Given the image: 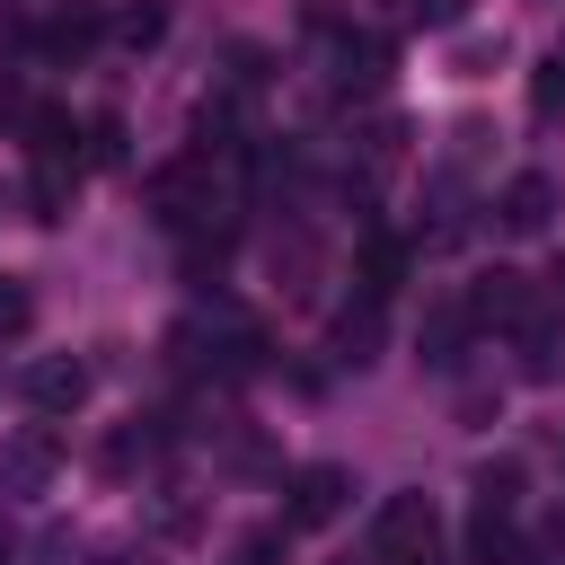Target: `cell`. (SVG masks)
I'll use <instances>...</instances> for the list:
<instances>
[{
    "instance_id": "1",
    "label": "cell",
    "mask_w": 565,
    "mask_h": 565,
    "mask_svg": "<svg viewBox=\"0 0 565 565\" xmlns=\"http://www.w3.org/2000/svg\"><path fill=\"white\" fill-rule=\"evenodd\" d=\"M441 547H450V530H441L433 494H388L380 503V521H371V556L380 565H441Z\"/></svg>"
},
{
    "instance_id": "2",
    "label": "cell",
    "mask_w": 565,
    "mask_h": 565,
    "mask_svg": "<svg viewBox=\"0 0 565 565\" xmlns=\"http://www.w3.org/2000/svg\"><path fill=\"white\" fill-rule=\"evenodd\" d=\"M18 397H26L44 424H62V415H79V406H88V362L44 353V362H26V371H18Z\"/></svg>"
},
{
    "instance_id": "3",
    "label": "cell",
    "mask_w": 565,
    "mask_h": 565,
    "mask_svg": "<svg viewBox=\"0 0 565 565\" xmlns=\"http://www.w3.org/2000/svg\"><path fill=\"white\" fill-rule=\"evenodd\" d=\"M344 503H353V477H344V468H291V486H282V530H327Z\"/></svg>"
},
{
    "instance_id": "4",
    "label": "cell",
    "mask_w": 565,
    "mask_h": 565,
    "mask_svg": "<svg viewBox=\"0 0 565 565\" xmlns=\"http://www.w3.org/2000/svg\"><path fill=\"white\" fill-rule=\"evenodd\" d=\"M468 344H477V318H468V300H433V309H424V327H415V353H424L433 371H450Z\"/></svg>"
},
{
    "instance_id": "5",
    "label": "cell",
    "mask_w": 565,
    "mask_h": 565,
    "mask_svg": "<svg viewBox=\"0 0 565 565\" xmlns=\"http://www.w3.org/2000/svg\"><path fill=\"white\" fill-rule=\"evenodd\" d=\"M547 212H556V185H547L539 168H521V177H503V194H494V221H503L512 238H530V230H547Z\"/></svg>"
},
{
    "instance_id": "6",
    "label": "cell",
    "mask_w": 565,
    "mask_h": 565,
    "mask_svg": "<svg viewBox=\"0 0 565 565\" xmlns=\"http://www.w3.org/2000/svg\"><path fill=\"white\" fill-rule=\"evenodd\" d=\"M459 300H468V318H477V327H521V318H530V291H521V274H512V265L477 274V291H459Z\"/></svg>"
},
{
    "instance_id": "7",
    "label": "cell",
    "mask_w": 565,
    "mask_h": 565,
    "mask_svg": "<svg viewBox=\"0 0 565 565\" xmlns=\"http://www.w3.org/2000/svg\"><path fill=\"white\" fill-rule=\"evenodd\" d=\"M18 124H26V150H35V168H71V159H79V124H71L62 106H26Z\"/></svg>"
},
{
    "instance_id": "8",
    "label": "cell",
    "mask_w": 565,
    "mask_h": 565,
    "mask_svg": "<svg viewBox=\"0 0 565 565\" xmlns=\"http://www.w3.org/2000/svg\"><path fill=\"white\" fill-rule=\"evenodd\" d=\"M53 459H62V441H53V433H18V441H0V486L35 494V486L53 477Z\"/></svg>"
},
{
    "instance_id": "9",
    "label": "cell",
    "mask_w": 565,
    "mask_h": 565,
    "mask_svg": "<svg viewBox=\"0 0 565 565\" xmlns=\"http://www.w3.org/2000/svg\"><path fill=\"white\" fill-rule=\"evenodd\" d=\"M327 344H335V362H353V371L380 362V300L362 291L353 309H335V335H327Z\"/></svg>"
},
{
    "instance_id": "10",
    "label": "cell",
    "mask_w": 565,
    "mask_h": 565,
    "mask_svg": "<svg viewBox=\"0 0 565 565\" xmlns=\"http://www.w3.org/2000/svg\"><path fill=\"white\" fill-rule=\"evenodd\" d=\"M521 556H530V547H521V521L477 503V521H468V565H521Z\"/></svg>"
},
{
    "instance_id": "11",
    "label": "cell",
    "mask_w": 565,
    "mask_h": 565,
    "mask_svg": "<svg viewBox=\"0 0 565 565\" xmlns=\"http://www.w3.org/2000/svg\"><path fill=\"white\" fill-rule=\"evenodd\" d=\"M97 35H106V18H97V0H79V9H53V18L35 26V44H44V53H88Z\"/></svg>"
},
{
    "instance_id": "12",
    "label": "cell",
    "mask_w": 565,
    "mask_h": 565,
    "mask_svg": "<svg viewBox=\"0 0 565 565\" xmlns=\"http://www.w3.org/2000/svg\"><path fill=\"white\" fill-rule=\"evenodd\" d=\"M335 79L344 88H380L388 79V44L380 35H335Z\"/></svg>"
},
{
    "instance_id": "13",
    "label": "cell",
    "mask_w": 565,
    "mask_h": 565,
    "mask_svg": "<svg viewBox=\"0 0 565 565\" xmlns=\"http://www.w3.org/2000/svg\"><path fill=\"white\" fill-rule=\"evenodd\" d=\"M177 238H185V274H194V282H212V274L230 265V247H238L230 221H194V230H177Z\"/></svg>"
},
{
    "instance_id": "14",
    "label": "cell",
    "mask_w": 565,
    "mask_h": 565,
    "mask_svg": "<svg viewBox=\"0 0 565 565\" xmlns=\"http://www.w3.org/2000/svg\"><path fill=\"white\" fill-rule=\"evenodd\" d=\"M397 274H406V247H397V238H371V247H362V291H371V300H388V291H397Z\"/></svg>"
},
{
    "instance_id": "15",
    "label": "cell",
    "mask_w": 565,
    "mask_h": 565,
    "mask_svg": "<svg viewBox=\"0 0 565 565\" xmlns=\"http://www.w3.org/2000/svg\"><path fill=\"white\" fill-rule=\"evenodd\" d=\"M477 503H486V512H512V503H521V459H486V468H477Z\"/></svg>"
},
{
    "instance_id": "16",
    "label": "cell",
    "mask_w": 565,
    "mask_h": 565,
    "mask_svg": "<svg viewBox=\"0 0 565 565\" xmlns=\"http://www.w3.org/2000/svg\"><path fill=\"white\" fill-rule=\"evenodd\" d=\"M115 35H124V44H159V35H168V9H159V0H124V9H115Z\"/></svg>"
},
{
    "instance_id": "17",
    "label": "cell",
    "mask_w": 565,
    "mask_h": 565,
    "mask_svg": "<svg viewBox=\"0 0 565 565\" xmlns=\"http://www.w3.org/2000/svg\"><path fill=\"white\" fill-rule=\"evenodd\" d=\"M530 115H565V53H547L530 71Z\"/></svg>"
},
{
    "instance_id": "18",
    "label": "cell",
    "mask_w": 565,
    "mask_h": 565,
    "mask_svg": "<svg viewBox=\"0 0 565 565\" xmlns=\"http://www.w3.org/2000/svg\"><path fill=\"white\" fill-rule=\"evenodd\" d=\"M71 203V168H35V221H62Z\"/></svg>"
},
{
    "instance_id": "19",
    "label": "cell",
    "mask_w": 565,
    "mask_h": 565,
    "mask_svg": "<svg viewBox=\"0 0 565 565\" xmlns=\"http://www.w3.org/2000/svg\"><path fill=\"white\" fill-rule=\"evenodd\" d=\"M88 159H106V168L124 159V124H115V115H97V124H88Z\"/></svg>"
},
{
    "instance_id": "20",
    "label": "cell",
    "mask_w": 565,
    "mask_h": 565,
    "mask_svg": "<svg viewBox=\"0 0 565 565\" xmlns=\"http://www.w3.org/2000/svg\"><path fill=\"white\" fill-rule=\"evenodd\" d=\"M26 318H35V300L18 282H0V335H26Z\"/></svg>"
},
{
    "instance_id": "21",
    "label": "cell",
    "mask_w": 565,
    "mask_h": 565,
    "mask_svg": "<svg viewBox=\"0 0 565 565\" xmlns=\"http://www.w3.org/2000/svg\"><path fill=\"white\" fill-rule=\"evenodd\" d=\"M406 9H415V18H433V26H441V18H459V0H406Z\"/></svg>"
},
{
    "instance_id": "22",
    "label": "cell",
    "mask_w": 565,
    "mask_h": 565,
    "mask_svg": "<svg viewBox=\"0 0 565 565\" xmlns=\"http://www.w3.org/2000/svg\"><path fill=\"white\" fill-rule=\"evenodd\" d=\"M9 556H18V539H9V521H0V565H9Z\"/></svg>"
}]
</instances>
